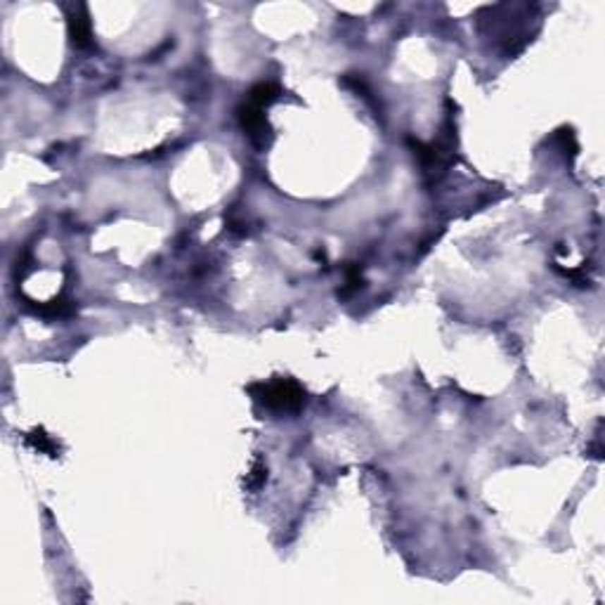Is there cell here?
<instances>
[{
  "mask_svg": "<svg viewBox=\"0 0 605 605\" xmlns=\"http://www.w3.org/2000/svg\"><path fill=\"white\" fill-rule=\"evenodd\" d=\"M362 286H365V279H362L360 267L353 265V267H348V270H346V288L338 291V295L346 298V295H350L353 291H358V288H362Z\"/></svg>",
  "mask_w": 605,
  "mask_h": 605,
  "instance_id": "6",
  "label": "cell"
},
{
  "mask_svg": "<svg viewBox=\"0 0 605 605\" xmlns=\"http://www.w3.org/2000/svg\"><path fill=\"white\" fill-rule=\"evenodd\" d=\"M265 480H267V466H265L263 461H255L253 468H251V473H248L246 485L251 487V489H258Z\"/></svg>",
  "mask_w": 605,
  "mask_h": 605,
  "instance_id": "7",
  "label": "cell"
},
{
  "mask_svg": "<svg viewBox=\"0 0 605 605\" xmlns=\"http://www.w3.org/2000/svg\"><path fill=\"white\" fill-rule=\"evenodd\" d=\"M26 442H29V445H31L33 449H38V452H48L50 456H55V454H57V445H55V440H52L50 435H45L43 430H33L31 435H26Z\"/></svg>",
  "mask_w": 605,
  "mask_h": 605,
  "instance_id": "5",
  "label": "cell"
},
{
  "mask_svg": "<svg viewBox=\"0 0 605 605\" xmlns=\"http://www.w3.org/2000/svg\"><path fill=\"white\" fill-rule=\"evenodd\" d=\"M69 38H71L73 48H78V50H85L92 45V26H90L88 15H85V10L73 12L69 17Z\"/></svg>",
  "mask_w": 605,
  "mask_h": 605,
  "instance_id": "3",
  "label": "cell"
},
{
  "mask_svg": "<svg viewBox=\"0 0 605 605\" xmlns=\"http://www.w3.org/2000/svg\"><path fill=\"white\" fill-rule=\"evenodd\" d=\"M251 395L255 398V402H260L265 409L270 412H298L305 402V391L291 379H274V381H263V383H253Z\"/></svg>",
  "mask_w": 605,
  "mask_h": 605,
  "instance_id": "1",
  "label": "cell"
},
{
  "mask_svg": "<svg viewBox=\"0 0 605 605\" xmlns=\"http://www.w3.org/2000/svg\"><path fill=\"white\" fill-rule=\"evenodd\" d=\"M239 114V123L244 128V133L248 135V140L255 145V147H267L272 140V126L267 123V116H265V109L253 102H246L237 109Z\"/></svg>",
  "mask_w": 605,
  "mask_h": 605,
  "instance_id": "2",
  "label": "cell"
},
{
  "mask_svg": "<svg viewBox=\"0 0 605 605\" xmlns=\"http://www.w3.org/2000/svg\"><path fill=\"white\" fill-rule=\"evenodd\" d=\"M279 95H281V90L274 83H258V85H253V88L248 90L246 99H248V102H253V104H258V106H263V109H267L272 102H277Z\"/></svg>",
  "mask_w": 605,
  "mask_h": 605,
  "instance_id": "4",
  "label": "cell"
}]
</instances>
